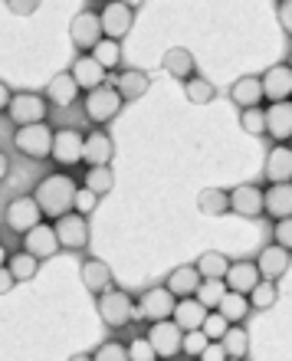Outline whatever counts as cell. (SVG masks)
I'll list each match as a JSON object with an SVG mask.
<instances>
[{"instance_id":"cell-1","label":"cell","mask_w":292,"mask_h":361,"mask_svg":"<svg viewBox=\"0 0 292 361\" xmlns=\"http://www.w3.org/2000/svg\"><path fill=\"white\" fill-rule=\"evenodd\" d=\"M75 180L69 178V174L56 171V174H47V178L37 184V190L30 194V197L37 200V207L43 217H66V214H73V200H75Z\"/></svg>"},{"instance_id":"cell-2","label":"cell","mask_w":292,"mask_h":361,"mask_svg":"<svg viewBox=\"0 0 292 361\" xmlns=\"http://www.w3.org/2000/svg\"><path fill=\"white\" fill-rule=\"evenodd\" d=\"M95 309L109 329H125L135 319V299L125 289H105L102 295H95Z\"/></svg>"},{"instance_id":"cell-3","label":"cell","mask_w":292,"mask_h":361,"mask_svg":"<svg viewBox=\"0 0 292 361\" xmlns=\"http://www.w3.org/2000/svg\"><path fill=\"white\" fill-rule=\"evenodd\" d=\"M122 95L115 92V86H99L92 89V92H85L83 99V109H85V118L92 125H105L112 122L115 115L122 112Z\"/></svg>"},{"instance_id":"cell-4","label":"cell","mask_w":292,"mask_h":361,"mask_svg":"<svg viewBox=\"0 0 292 361\" xmlns=\"http://www.w3.org/2000/svg\"><path fill=\"white\" fill-rule=\"evenodd\" d=\"M13 145H17L20 154H27V158H33V161H47L49 158V148H53V128L49 125H23V128H17V135H13Z\"/></svg>"},{"instance_id":"cell-5","label":"cell","mask_w":292,"mask_h":361,"mask_svg":"<svg viewBox=\"0 0 292 361\" xmlns=\"http://www.w3.org/2000/svg\"><path fill=\"white\" fill-rule=\"evenodd\" d=\"M49 112V102L43 99V92H13L7 105V115L13 125H39Z\"/></svg>"},{"instance_id":"cell-6","label":"cell","mask_w":292,"mask_h":361,"mask_svg":"<svg viewBox=\"0 0 292 361\" xmlns=\"http://www.w3.org/2000/svg\"><path fill=\"white\" fill-rule=\"evenodd\" d=\"M53 233H56L59 250H69V253H83L89 247V220L79 217V214H66L53 224Z\"/></svg>"},{"instance_id":"cell-7","label":"cell","mask_w":292,"mask_h":361,"mask_svg":"<svg viewBox=\"0 0 292 361\" xmlns=\"http://www.w3.org/2000/svg\"><path fill=\"white\" fill-rule=\"evenodd\" d=\"M99 23H102V37L105 39H118L122 37H128V30H132V23H135V10H132V4H105L102 10H99Z\"/></svg>"},{"instance_id":"cell-8","label":"cell","mask_w":292,"mask_h":361,"mask_svg":"<svg viewBox=\"0 0 292 361\" xmlns=\"http://www.w3.org/2000/svg\"><path fill=\"white\" fill-rule=\"evenodd\" d=\"M174 295L164 289V286H154V289H145L142 299L135 302V315H142V319H148V322H164V319H171V312H174Z\"/></svg>"},{"instance_id":"cell-9","label":"cell","mask_w":292,"mask_h":361,"mask_svg":"<svg viewBox=\"0 0 292 361\" xmlns=\"http://www.w3.org/2000/svg\"><path fill=\"white\" fill-rule=\"evenodd\" d=\"M112 158H115V142L109 132L92 128L89 135H83V161L89 168H109Z\"/></svg>"},{"instance_id":"cell-10","label":"cell","mask_w":292,"mask_h":361,"mask_svg":"<svg viewBox=\"0 0 292 361\" xmlns=\"http://www.w3.org/2000/svg\"><path fill=\"white\" fill-rule=\"evenodd\" d=\"M181 329L171 319H164V322H151V329L145 332V338H148V345L154 348V358H174V355L181 352Z\"/></svg>"},{"instance_id":"cell-11","label":"cell","mask_w":292,"mask_h":361,"mask_svg":"<svg viewBox=\"0 0 292 361\" xmlns=\"http://www.w3.org/2000/svg\"><path fill=\"white\" fill-rule=\"evenodd\" d=\"M69 37H73L75 49H92L99 39H102V23H99V10H83L75 13L73 23H69Z\"/></svg>"},{"instance_id":"cell-12","label":"cell","mask_w":292,"mask_h":361,"mask_svg":"<svg viewBox=\"0 0 292 361\" xmlns=\"http://www.w3.org/2000/svg\"><path fill=\"white\" fill-rule=\"evenodd\" d=\"M49 158L59 164V168H69V164L83 161V135L75 128H59L53 132V148H49Z\"/></svg>"},{"instance_id":"cell-13","label":"cell","mask_w":292,"mask_h":361,"mask_svg":"<svg viewBox=\"0 0 292 361\" xmlns=\"http://www.w3.org/2000/svg\"><path fill=\"white\" fill-rule=\"evenodd\" d=\"M37 224H43V214H39L37 200L30 197V194L13 197L7 204V227L13 230V233H27V230H33Z\"/></svg>"},{"instance_id":"cell-14","label":"cell","mask_w":292,"mask_h":361,"mask_svg":"<svg viewBox=\"0 0 292 361\" xmlns=\"http://www.w3.org/2000/svg\"><path fill=\"white\" fill-rule=\"evenodd\" d=\"M226 197H230V210L246 220L263 214V190H260V184H236L233 190H226Z\"/></svg>"},{"instance_id":"cell-15","label":"cell","mask_w":292,"mask_h":361,"mask_svg":"<svg viewBox=\"0 0 292 361\" xmlns=\"http://www.w3.org/2000/svg\"><path fill=\"white\" fill-rule=\"evenodd\" d=\"M263 86V99L269 102H289V92H292V66L289 63H276V66L266 69V76L260 79Z\"/></svg>"},{"instance_id":"cell-16","label":"cell","mask_w":292,"mask_h":361,"mask_svg":"<svg viewBox=\"0 0 292 361\" xmlns=\"http://www.w3.org/2000/svg\"><path fill=\"white\" fill-rule=\"evenodd\" d=\"M23 253L37 257L39 263H43V259H49V257H56L59 243H56L53 227H49V224H37L33 230H27V233H23Z\"/></svg>"},{"instance_id":"cell-17","label":"cell","mask_w":292,"mask_h":361,"mask_svg":"<svg viewBox=\"0 0 292 361\" xmlns=\"http://www.w3.org/2000/svg\"><path fill=\"white\" fill-rule=\"evenodd\" d=\"M263 118H266V132L276 145H289V135H292V102H273L269 109H263Z\"/></svg>"},{"instance_id":"cell-18","label":"cell","mask_w":292,"mask_h":361,"mask_svg":"<svg viewBox=\"0 0 292 361\" xmlns=\"http://www.w3.org/2000/svg\"><path fill=\"white\" fill-rule=\"evenodd\" d=\"M289 250L283 247H266L260 250V259H256V273H260V279H269V283H276V279H283V276H289Z\"/></svg>"},{"instance_id":"cell-19","label":"cell","mask_w":292,"mask_h":361,"mask_svg":"<svg viewBox=\"0 0 292 361\" xmlns=\"http://www.w3.org/2000/svg\"><path fill=\"white\" fill-rule=\"evenodd\" d=\"M260 283V273H256V263L253 259H240V263H230L224 273V286L230 293H240V295H250V289Z\"/></svg>"},{"instance_id":"cell-20","label":"cell","mask_w":292,"mask_h":361,"mask_svg":"<svg viewBox=\"0 0 292 361\" xmlns=\"http://www.w3.org/2000/svg\"><path fill=\"white\" fill-rule=\"evenodd\" d=\"M69 76H73L75 89H85V92H92V89L105 86V69L99 66L89 53H85V56H75L73 69H69Z\"/></svg>"},{"instance_id":"cell-21","label":"cell","mask_w":292,"mask_h":361,"mask_svg":"<svg viewBox=\"0 0 292 361\" xmlns=\"http://www.w3.org/2000/svg\"><path fill=\"white\" fill-rule=\"evenodd\" d=\"M269 184H289L292 178V152L289 145H273L266 154V168H263Z\"/></svg>"},{"instance_id":"cell-22","label":"cell","mask_w":292,"mask_h":361,"mask_svg":"<svg viewBox=\"0 0 292 361\" xmlns=\"http://www.w3.org/2000/svg\"><path fill=\"white\" fill-rule=\"evenodd\" d=\"M263 214L273 220L292 217V184H269V190H263Z\"/></svg>"},{"instance_id":"cell-23","label":"cell","mask_w":292,"mask_h":361,"mask_svg":"<svg viewBox=\"0 0 292 361\" xmlns=\"http://www.w3.org/2000/svg\"><path fill=\"white\" fill-rule=\"evenodd\" d=\"M151 89V79L145 69H122L118 73V82H115V92L122 95V102H135V99H142L145 92Z\"/></svg>"},{"instance_id":"cell-24","label":"cell","mask_w":292,"mask_h":361,"mask_svg":"<svg viewBox=\"0 0 292 361\" xmlns=\"http://www.w3.org/2000/svg\"><path fill=\"white\" fill-rule=\"evenodd\" d=\"M204 315H207V309L190 295V299H178L174 302V312H171V322L178 325L181 332H194V329H200V322H204Z\"/></svg>"},{"instance_id":"cell-25","label":"cell","mask_w":292,"mask_h":361,"mask_svg":"<svg viewBox=\"0 0 292 361\" xmlns=\"http://www.w3.org/2000/svg\"><path fill=\"white\" fill-rule=\"evenodd\" d=\"M230 99H233V105H240V112H243V109H260V102H263L260 76H240L233 86H230Z\"/></svg>"},{"instance_id":"cell-26","label":"cell","mask_w":292,"mask_h":361,"mask_svg":"<svg viewBox=\"0 0 292 361\" xmlns=\"http://www.w3.org/2000/svg\"><path fill=\"white\" fill-rule=\"evenodd\" d=\"M197 286H200V276L194 267H178V269H171L168 279H164V289H168L174 299H190V295L197 293Z\"/></svg>"},{"instance_id":"cell-27","label":"cell","mask_w":292,"mask_h":361,"mask_svg":"<svg viewBox=\"0 0 292 361\" xmlns=\"http://www.w3.org/2000/svg\"><path fill=\"white\" fill-rule=\"evenodd\" d=\"M161 66H164V73L174 79H190L194 73H197V63H194V53L184 47H171L168 53H164V59H161Z\"/></svg>"},{"instance_id":"cell-28","label":"cell","mask_w":292,"mask_h":361,"mask_svg":"<svg viewBox=\"0 0 292 361\" xmlns=\"http://www.w3.org/2000/svg\"><path fill=\"white\" fill-rule=\"evenodd\" d=\"M83 283L92 295H102L105 289H112V269L105 267L102 259H83Z\"/></svg>"},{"instance_id":"cell-29","label":"cell","mask_w":292,"mask_h":361,"mask_svg":"<svg viewBox=\"0 0 292 361\" xmlns=\"http://www.w3.org/2000/svg\"><path fill=\"white\" fill-rule=\"evenodd\" d=\"M75 95H79V89H75L73 76L69 73H56V76L49 79L47 92H43V99L53 105H59V109H69V105L75 102Z\"/></svg>"},{"instance_id":"cell-30","label":"cell","mask_w":292,"mask_h":361,"mask_svg":"<svg viewBox=\"0 0 292 361\" xmlns=\"http://www.w3.org/2000/svg\"><path fill=\"white\" fill-rule=\"evenodd\" d=\"M197 207L204 217H224V214H230V197L220 188H207L197 194Z\"/></svg>"},{"instance_id":"cell-31","label":"cell","mask_w":292,"mask_h":361,"mask_svg":"<svg viewBox=\"0 0 292 361\" xmlns=\"http://www.w3.org/2000/svg\"><path fill=\"white\" fill-rule=\"evenodd\" d=\"M217 312L224 315V319H226L230 325H240V322L246 319V315H250V302H246V295L230 293V289H226L224 299L217 302Z\"/></svg>"},{"instance_id":"cell-32","label":"cell","mask_w":292,"mask_h":361,"mask_svg":"<svg viewBox=\"0 0 292 361\" xmlns=\"http://www.w3.org/2000/svg\"><path fill=\"white\" fill-rule=\"evenodd\" d=\"M220 348H224L226 358L243 361L246 355H250V335H246L240 325H230V329L224 332V338H220Z\"/></svg>"},{"instance_id":"cell-33","label":"cell","mask_w":292,"mask_h":361,"mask_svg":"<svg viewBox=\"0 0 292 361\" xmlns=\"http://www.w3.org/2000/svg\"><path fill=\"white\" fill-rule=\"evenodd\" d=\"M89 56L99 63V66L109 73V69H118L122 66V43H115V39H99L92 49H89Z\"/></svg>"},{"instance_id":"cell-34","label":"cell","mask_w":292,"mask_h":361,"mask_svg":"<svg viewBox=\"0 0 292 361\" xmlns=\"http://www.w3.org/2000/svg\"><path fill=\"white\" fill-rule=\"evenodd\" d=\"M7 273L13 276V283H30V279L39 273V259L20 250V253L7 257Z\"/></svg>"},{"instance_id":"cell-35","label":"cell","mask_w":292,"mask_h":361,"mask_svg":"<svg viewBox=\"0 0 292 361\" xmlns=\"http://www.w3.org/2000/svg\"><path fill=\"white\" fill-rule=\"evenodd\" d=\"M226 267H230V259H226L224 253H217V250H207V253H200L197 263H194V269H197L200 279H224Z\"/></svg>"},{"instance_id":"cell-36","label":"cell","mask_w":292,"mask_h":361,"mask_svg":"<svg viewBox=\"0 0 292 361\" xmlns=\"http://www.w3.org/2000/svg\"><path fill=\"white\" fill-rule=\"evenodd\" d=\"M276 299H279V289H276V283H269V279H260V283L250 289V295H246L250 309H273Z\"/></svg>"},{"instance_id":"cell-37","label":"cell","mask_w":292,"mask_h":361,"mask_svg":"<svg viewBox=\"0 0 292 361\" xmlns=\"http://www.w3.org/2000/svg\"><path fill=\"white\" fill-rule=\"evenodd\" d=\"M85 190H92L95 197H102V194H109V190L115 188V174L112 168H89L85 171Z\"/></svg>"},{"instance_id":"cell-38","label":"cell","mask_w":292,"mask_h":361,"mask_svg":"<svg viewBox=\"0 0 292 361\" xmlns=\"http://www.w3.org/2000/svg\"><path fill=\"white\" fill-rule=\"evenodd\" d=\"M184 92H188V99L194 105H207V102H214L217 89H214V82H207L204 76H190V79H184Z\"/></svg>"},{"instance_id":"cell-39","label":"cell","mask_w":292,"mask_h":361,"mask_svg":"<svg viewBox=\"0 0 292 361\" xmlns=\"http://www.w3.org/2000/svg\"><path fill=\"white\" fill-rule=\"evenodd\" d=\"M224 293H226L224 279H200V286H197V293H194V299H197L204 309H217V302L224 299Z\"/></svg>"},{"instance_id":"cell-40","label":"cell","mask_w":292,"mask_h":361,"mask_svg":"<svg viewBox=\"0 0 292 361\" xmlns=\"http://www.w3.org/2000/svg\"><path fill=\"white\" fill-rule=\"evenodd\" d=\"M226 329H230V322H226L220 312H207L204 315V322H200V332L207 335V342H220Z\"/></svg>"},{"instance_id":"cell-41","label":"cell","mask_w":292,"mask_h":361,"mask_svg":"<svg viewBox=\"0 0 292 361\" xmlns=\"http://www.w3.org/2000/svg\"><path fill=\"white\" fill-rule=\"evenodd\" d=\"M204 348H207V335L200 332V329L181 335V352H184V355H190V358H200V352H204Z\"/></svg>"},{"instance_id":"cell-42","label":"cell","mask_w":292,"mask_h":361,"mask_svg":"<svg viewBox=\"0 0 292 361\" xmlns=\"http://www.w3.org/2000/svg\"><path fill=\"white\" fill-rule=\"evenodd\" d=\"M89 358L92 361H128V352H125L122 342H102Z\"/></svg>"},{"instance_id":"cell-43","label":"cell","mask_w":292,"mask_h":361,"mask_svg":"<svg viewBox=\"0 0 292 361\" xmlns=\"http://www.w3.org/2000/svg\"><path fill=\"white\" fill-rule=\"evenodd\" d=\"M240 125H243L246 135H263L266 132L263 109H243V112H240Z\"/></svg>"},{"instance_id":"cell-44","label":"cell","mask_w":292,"mask_h":361,"mask_svg":"<svg viewBox=\"0 0 292 361\" xmlns=\"http://www.w3.org/2000/svg\"><path fill=\"white\" fill-rule=\"evenodd\" d=\"M125 352H128V361H154V348L148 345V338H145V335H135Z\"/></svg>"},{"instance_id":"cell-45","label":"cell","mask_w":292,"mask_h":361,"mask_svg":"<svg viewBox=\"0 0 292 361\" xmlns=\"http://www.w3.org/2000/svg\"><path fill=\"white\" fill-rule=\"evenodd\" d=\"M95 204H99V197H95L92 190L79 188V190H75V200H73V214H79V217H89V214L95 210Z\"/></svg>"},{"instance_id":"cell-46","label":"cell","mask_w":292,"mask_h":361,"mask_svg":"<svg viewBox=\"0 0 292 361\" xmlns=\"http://www.w3.org/2000/svg\"><path fill=\"white\" fill-rule=\"evenodd\" d=\"M273 240H276V247L292 250V217L276 220V227H273Z\"/></svg>"},{"instance_id":"cell-47","label":"cell","mask_w":292,"mask_h":361,"mask_svg":"<svg viewBox=\"0 0 292 361\" xmlns=\"http://www.w3.org/2000/svg\"><path fill=\"white\" fill-rule=\"evenodd\" d=\"M276 17H279V27H283L286 33H292V4L289 0H279V4H276Z\"/></svg>"},{"instance_id":"cell-48","label":"cell","mask_w":292,"mask_h":361,"mask_svg":"<svg viewBox=\"0 0 292 361\" xmlns=\"http://www.w3.org/2000/svg\"><path fill=\"white\" fill-rule=\"evenodd\" d=\"M200 361H226L224 348H220V342H207V348L200 352Z\"/></svg>"},{"instance_id":"cell-49","label":"cell","mask_w":292,"mask_h":361,"mask_svg":"<svg viewBox=\"0 0 292 361\" xmlns=\"http://www.w3.org/2000/svg\"><path fill=\"white\" fill-rule=\"evenodd\" d=\"M7 7H10V13H33L39 4H37V0H27V4H20V0H10Z\"/></svg>"},{"instance_id":"cell-50","label":"cell","mask_w":292,"mask_h":361,"mask_svg":"<svg viewBox=\"0 0 292 361\" xmlns=\"http://www.w3.org/2000/svg\"><path fill=\"white\" fill-rule=\"evenodd\" d=\"M13 286H17V283H13V276L7 273V267H0V295H7Z\"/></svg>"},{"instance_id":"cell-51","label":"cell","mask_w":292,"mask_h":361,"mask_svg":"<svg viewBox=\"0 0 292 361\" xmlns=\"http://www.w3.org/2000/svg\"><path fill=\"white\" fill-rule=\"evenodd\" d=\"M10 99H13V92H10V86H7V82H0V112H7Z\"/></svg>"},{"instance_id":"cell-52","label":"cell","mask_w":292,"mask_h":361,"mask_svg":"<svg viewBox=\"0 0 292 361\" xmlns=\"http://www.w3.org/2000/svg\"><path fill=\"white\" fill-rule=\"evenodd\" d=\"M7 174H10V158H7L4 152H0V180L7 178Z\"/></svg>"},{"instance_id":"cell-53","label":"cell","mask_w":292,"mask_h":361,"mask_svg":"<svg viewBox=\"0 0 292 361\" xmlns=\"http://www.w3.org/2000/svg\"><path fill=\"white\" fill-rule=\"evenodd\" d=\"M7 257H10V253L4 250V243H0V267H7Z\"/></svg>"},{"instance_id":"cell-54","label":"cell","mask_w":292,"mask_h":361,"mask_svg":"<svg viewBox=\"0 0 292 361\" xmlns=\"http://www.w3.org/2000/svg\"><path fill=\"white\" fill-rule=\"evenodd\" d=\"M69 361H92V358H89V355H73Z\"/></svg>"},{"instance_id":"cell-55","label":"cell","mask_w":292,"mask_h":361,"mask_svg":"<svg viewBox=\"0 0 292 361\" xmlns=\"http://www.w3.org/2000/svg\"><path fill=\"white\" fill-rule=\"evenodd\" d=\"M226 361H236V358H226Z\"/></svg>"}]
</instances>
